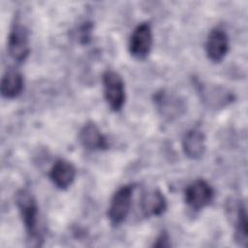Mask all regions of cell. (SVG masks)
I'll list each match as a JSON object with an SVG mask.
<instances>
[{"label": "cell", "mask_w": 248, "mask_h": 248, "mask_svg": "<svg viewBox=\"0 0 248 248\" xmlns=\"http://www.w3.org/2000/svg\"><path fill=\"white\" fill-rule=\"evenodd\" d=\"M75 178L76 168L71 162L65 159H58L49 170V179L60 190L68 189L73 184Z\"/></svg>", "instance_id": "9c48e42d"}, {"label": "cell", "mask_w": 248, "mask_h": 248, "mask_svg": "<svg viewBox=\"0 0 248 248\" xmlns=\"http://www.w3.org/2000/svg\"><path fill=\"white\" fill-rule=\"evenodd\" d=\"M78 141L87 150L100 151L108 147V142L94 122H86L78 132Z\"/></svg>", "instance_id": "ba28073f"}, {"label": "cell", "mask_w": 248, "mask_h": 248, "mask_svg": "<svg viewBox=\"0 0 248 248\" xmlns=\"http://www.w3.org/2000/svg\"><path fill=\"white\" fill-rule=\"evenodd\" d=\"M205 136L198 128L187 131L182 139V149L184 154L193 160L200 159L205 152Z\"/></svg>", "instance_id": "8fae6325"}, {"label": "cell", "mask_w": 248, "mask_h": 248, "mask_svg": "<svg viewBox=\"0 0 248 248\" xmlns=\"http://www.w3.org/2000/svg\"><path fill=\"white\" fill-rule=\"evenodd\" d=\"M155 103L159 111L168 118L178 116L185 108L184 103L179 97L166 91H161L156 94Z\"/></svg>", "instance_id": "7c38bea8"}, {"label": "cell", "mask_w": 248, "mask_h": 248, "mask_svg": "<svg viewBox=\"0 0 248 248\" xmlns=\"http://www.w3.org/2000/svg\"><path fill=\"white\" fill-rule=\"evenodd\" d=\"M229 51V37L225 30L213 28L205 42V53L207 58L214 62H221Z\"/></svg>", "instance_id": "52a82bcc"}, {"label": "cell", "mask_w": 248, "mask_h": 248, "mask_svg": "<svg viewBox=\"0 0 248 248\" xmlns=\"http://www.w3.org/2000/svg\"><path fill=\"white\" fill-rule=\"evenodd\" d=\"M23 86L22 75L16 70H8L1 79V95L6 99L16 98L21 94Z\"/></svg>", "instance_id": "5bb4252c"}, {"label": "cell", "mask_w": 248, "mask_h": 248, "mask_svg": "<svg viewBox=\"0 0 248 248\" xmlns=\"http://www.w3.org/2000/svg\"><path fill=\"white\" fill-rule=\"evenodd\" d=\"M214 199L212 186L203 179L191 182L184 191V201L193 210H201L209 205Z\"/></svg>", "instance_id": "277c9868"}, {"label": "cell", "mask_w": 248, "mask_h": 248, "mask_svg": "<svg viewBox=\"0 0 248 248\" xmlns=\"http://www.w3.org/2000/svg\"><path fill=\"white\" fill-rule=\"evenodd\" d=\"M7 51L16 62L21 63L26 60L30 53V45L29 33L25 26L18 23L14 24L8 37Z\"/></svg>", "instance_id": "8992f818"}, {"label": "cell", "mask_w": 248, "mask_h": 248, "mask_svg": "<svg viewBox=\"0 0 248 248\" xmlns=\"http://www.w3.org/2000/svg\"><path fill=\"white\" fill-rule=\"evenodd\" d=\"M234 238L241 246L247 245L248 232H247V212L246 206L243 202H239L236 208L235 221H234Z\"/></svg>", "instance_id": "9a60e30c"}, {"label": "cell", "mask_w": 248, "mask_h": 248, "mask_svg": "<svg viewBox=\"0 0 248 248\" xmlns=\"http://www.w3.org/2000/svg\"><path fill=\"white\" fill-rule=\"evenodd\" d=\"M133 190L134 185H123L111 197L108 217L113 226H119L126 220L132 205Z\"/></svg>", "instance_id": "3957f363"}, {"label": "cell", "mask_w": 248, "mask_h": 248, "mask_svg": "<svg viewBox=\"0 0 248 248\" xmlns=\"http://www.w3.org/2000/svg\"><path fill=\"white\" fill-rule=\"evenodd\" d=\"M103 89L105 100L112 111H119L126 100L125 85L122 77L114 71H107L103 75Z\"/></svg>", "instance_id": "7a4b0ae2"}, {"label": "cell", "mask_w": 248, "mask_h": 248, "mask_svg": "<svg viewBox=\"0 0 248 248\" xmlns=\"http://www.w3.org/2000/svg\"><path fill=\"white\" fill-rule=\"evenodd\" d=\"M154 247H170V241L168 233L166 232H162L159 236L156 238V241L153 244Z\"/></svg>", "instance_id": "2e32d148"}, {"label": "cell", "mask_w": 248, "mask_h": 248, "mask_svg": "<svg viewBox=\"0 0 248 248\" xmlns=\"http://www.w3.org/2000/svg\"><path fill=\"white\" fill-rule=\"evenodd\" d=\"M153 45V33L149 22L140 23L132 32L128 49L130 54L137 59L145 58L151 51Z\"/></svg>", "instance_id": "5b68a950"}, {"label": "cell", "mask_w": 248, "mask_h": 248, "mask_svg": "<svg viewBox=\"0 0 248 248\" xmlns=\"http://www.w3.org/2000/svg\"><path fill=\"white\" fill-rule=\"evenodd\" d=\"M16 204L18 208L26 234L30 241H37L39 235V207L34 196L25 189H20L16 194Z\"/></svg>", "instance_id": "6da1fadb"}, {"label": "cell", "mask_w": 248, "mask_h": 248, "mask_svg": "<svg viewBox=\"0 0 248 248\" xmlns=\"http://www.w3.org/2000/svg\"><path fill=\"white\" fill-rule=\"evenodd\" d=\"M167 206L168 203L165 196L157 189L144 193L140 201V211L146 218L160 216L166 211Z\"/></svg>", "instance_id": "30bf717a"}, {"label": "cell", "mask_w": 248, "mask_h": 248, "mask_svg": "<svg viewBox=\"0 0 248 248\" xmlns=\"http://www.w3.org/2000/svg\"><path fill=\"white\" fill-rule=\"evenodd\" d=\"M201 96L204 103L212 108L226 107L233 100V95L226 88L216 85L200 86Z\"/></svg>", "instance_id": "4fadbf2b"}]
</instances>
